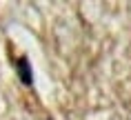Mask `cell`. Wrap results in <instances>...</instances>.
<instances>
[{
    "label": "cell",
    "mask_w": 131,
    "mask_h": 120,
    "mask_svg": "<svg viewBox=\"0 0 131 120\" xmlns=\"http://www.w3.org/2000/svg\"><path fill=\"white\" fill-rule=\"evenodd\" d=\"M16 71H18V76H20V80L25 82L27 87H31L34 85V76H31V67H29V60L25 56H20L18 60H16Z\"/></svg>",
    "instance_id": "cell-1"
}]
</instances>
